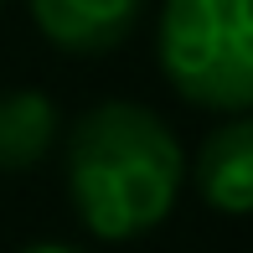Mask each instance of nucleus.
<instances>
[{"label":"nucleus","instance_id":"f257e3e1","mask_svg":"<svg viewBox=\"0 0 253 253\" xmlns=\"http://www.w3.org/2000/svg\"><path fill=\"white\" fill-rule=\"evenodd\" d=\"M186 181L170 124L129 98L93 103L67 134V197L103 243H129L170 217Z\"/></svg>","mask_w":253,"mask_h":253},{"label":"nucleus","instance_id":"f03ea898","mask_svg":"<svg viewBox=\"0 0 253 253\" xmlns=\"http://www.w3.org/2000/svg\"><path fill=\"white\" fill-rule=\"evenodd\" d=\"M155 52L186 103L217 114L253 109V0H166Z\"/></svg>","mask_w":253,"mask_h":253},{"label":"nucleus","instance_id":"7ed1b4c3","mask_svg":"<svg viewBox=\"0 0 253 253\" xmlns=\"http://www.w3.org/2000/svg\"><path fill=\"white\" fill-rule=\"evenodd\" d=\"M37 31L73 57L114 52L145 16V0H26Z\"/></svg>","mask_w":253,"mask_h":253},{"label":"nucleus","instance_id":"20e7f679","mask_svg":"<svg viewBox=\"0 0 253 253\" xmlns=\"http://www.w3.org/2000/svg\"><path fill=\"white\" fill-rule=\"evenodd\" d=\"M197 191L212 212L248 217L253 212V114L227 119L197 150Z\"/></svg>","mask_w":253,"mask_h":253},{"label":"nucleus","instance_id":"39448f33","mask_svg":"<svg viewBox=\"0 0 253 253\" xmlns=\"http://www.w3.org/2000/svg\"><path fill=\"white\" fill-rule=\"evenodd\" d=\"M57 140V103L42 88L0 93V170H31Z\"/></svg>","mask_w":253,"mask_h":253},{"label":"nucleus","instance_id":"423d86ee","mask_svg":"<svg viewBox=\"0 0 253 253\" xmlns=\"http://www.w3.org/2000/svg\"><path fill=\"white\" fill-rule=\"evenodd\" d=\"M21 253H83V248H73V243H52V238H47V243H26Z\"/></svg>","mask_w":253,"mask_h":253},{"label":"nucleus","instance_id":"0eeeda50","mask_svg":"<svg viewBox=\"0 0 253 253\" xmlns=\"http://www.w3.org/2000/svg\"><path fill=\"white\" fill-rule=\"evenodd\" d=\"M0 5H5V0H0Z\"/></svg>","mask_w":253,"mask_h":253}]
</instances>
